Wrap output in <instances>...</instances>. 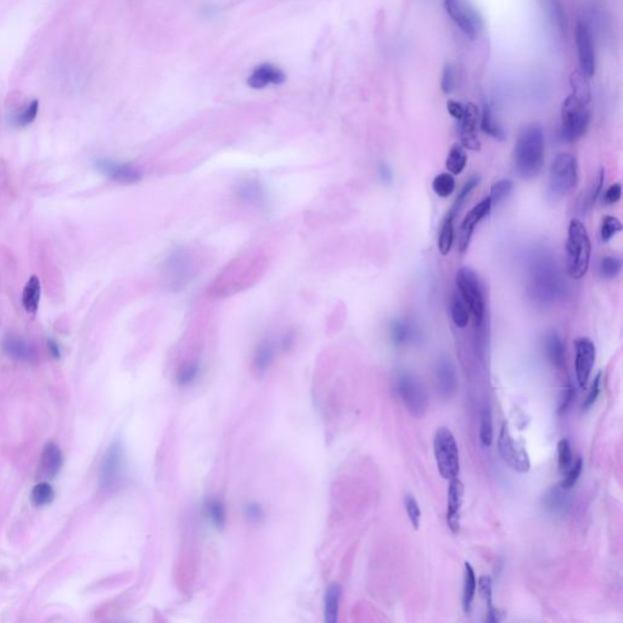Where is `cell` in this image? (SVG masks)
I'll use <instances>...</instances> for the list:
<instances>
[{"mask_svg": "<svg viewBox=\"0 0 623 623\" xmlns=\"http://www.w3.org/2000/svg\"><path fill=\"white\" fill-rule=\"evenodd\" d=\"M564 284L551 254L539 252L533 256L528 268V296L539 306H546L560 298Z\"/></svg>", "mask_w": 623, "mask_h": 623, "instance_id": "obj_1", "label": "cell"}, {"mask_svg": "<svg viewBox=\"0 0 623 623\" xmlns=\"http://www.w3.org/2000/svg\"><path fill=\"white\" fill-rule=\"evenodd\" d=\"M546 140L541 125H530L518 134L514 148V166L520 177L532 179L542 172Z\"/></svg>", "mask_w": 623, "mask_h": 623, "instance_id": "obj_2", "label": "cell"}, {"mask_svg": "<svg viewBox=\"0 0 623 623\" xmlns=\"http://www.w3.org/2000/svg\"><path fill=\"white\" fill-rule=\"evenodd\" d=\"M592 256V243L585 224L572 220L567 229L566 264L570 278L580 280L588 272Z\"/></svg>", "mask_w": 623, "mask_h": 623, "instance_id": "obj_3", "label": "cell"}, {"mask_svg": "<svg viewBox=\"0 0 623 623\" xmlns=\"http://www.w3.org/2000/svg\"><path fill=\"white\" fill-rule=\"evenodd\" d=\"M578 182L577 158L570 153H561L551 163L548 194L553 200L570 194Z\"/></svg>", "mask_w": 623, "mask_h": 623, "instance_id": "obj_4", "label": "cell"}, {"mask_svg": "<svg viewBox=\"0 0 623 623\" xmlns=\"http://www.w3.org/2000/svg\"><path fill=\"white\" fill-rule=\"evenodd\" d=\"M585 101L571 95L564 101L561 110V137L566 141L580 139L588 130L590 112Z\"/></svg>", "mask_w": 623, "mask_h": 623, "instance_id": "obj_5", "label": "cell"}, {"mask_svg": "<svg viewBox=\"0 0 623 623\" xmlns=\"http://www.w3.org/2000/svg\"><path fill=\"white\" fill-rule=\"evenodd\" d=\"M437 469L445 479H456L461 471L459 449L456 437L447 427L437 429L433 440Z\"/></svg>", "mask_w": 623, "mask_h": 623, "instance_id": "obj_6", "label": "cell"}, {"mask_svg": "<svg viewBox=\"0 0 623 623\" xmlns=\"http://www.w3.org/2000/svg\"><path fill=\"white\" fill-rule=\"evenodd\" d=\"M456 285L459 295L469 308L470 313L474 316L475 325L479 328L484 321L486 303L484 290L477 274L468 267L459 269L456 272Z\"/></svg>", "mask_w": 623, "mask_h": 623, "instance_id": "obj_7", "label": "cell"}, {"mask_svg": "<svg viewBox=\"0 0 623 623\" xmlns=\"http://www.w3.org/2000/svg\"><path fill=\"white\" fill-rule=\"evenodd\" d=\"M394 391L404 407L417 419L424 417L429 408V397L422 383L414 375L402 371L394 379Z\"/></svg>", "mask_w": 623, "mask_h": 623, "instance_id": "obj_8", "label": "cell"}, {"mask_svg": "<svg viewBox=\"0 0 623 623\" xmlns=\"http://www.w3.org/2000/svg\"><path fill=\"white\" fill-rule=\"evenodd\" d=\"M498 452L504 463L520 474L528 472L531 469V461L525 445L514 438L507 422L499 433Z\"/></svg>", "mask_w": 623, "mask_h": 623, "instance_id": "obj_9", "label": "cell"}, {"mask_svg": "<svg viewBox=\"0 0 623 623\" xmlns=\"http://www.w3.org/2000/svg\"><path fill=\"white\" fill-rule=\"evenodd\" d=\"M125 469V447L122 442L111 445L102 459L100 470V487L105 491L114 489L121 484Z\"/></svg>", "mask_w": 623, "mask_h": 623, "instance_id": "obj_10", "label": "cell"}, {"mask_svg": "<svg viewBox=\"0 0 623 623\" xmlns=\"http://www.w3.org/2000/svg\"><path fill=\"white\" fill-rule=\"evenodd\" d=\"M197 270L194 256L187 249L173 251L166 262L167 278L171 280V288L183 289L192 280Z\"/></svg>", "mask_w": 623, "mask_h": 623, "instance_id": "obj_11", "label": "cell"}, {"mask_svg": "<svg viewBox=\"0 0 623 623\" xmlns=\"http://www.w3.org/2000/svg\"><path fill=\"white\" fill-rule=\"evenodd\" d=\"M576 45L578 53L580 72L585 77H592L595 72V49L590 24L578 21L576 26Z\"/></svg>", "mask_w": 623, "mask_h": 623, "instance_id": "obj_12", "label": "cell"}, {"mask_svg": "<svg viewBox=\"0 0 623 623\" xmlns=\"http://www.w3.org/2000/svg\"><path fill=\"white\" fill-rule=\"evenodd\" d=\"M576 348V378L578 381V385L582 389H585V385L588 384L590 373L593 369V365L595 362V345L593 341L588 337H578L575 341Z\"/></svg>", "mask_w": 623, "mask_h": 623, "instance_id": "obj_13", "label": "cell"}, {"mask_svg": "<svg viewBox=\"0 0 623 623\" xmlns=\"http://www.w3.org/2000/svg\"><path fill=\"white\" fill-rule=\"evenodd\" d=\"M443 6L452 21L466 33L469 38H476L479 31V20L474 11L468 9L461 0H443Z\"/></svg>", "mask_w": 623, "mask_h": 623, "instance_id": "obj_14", "label": "cell"}, {"mask_svg": "<svg viewBox=\"0 0 623 623\" xmlns=\"http://www.w3.org/2000/svg\"><path fill=\"white\" fill-rule=\"evenodd\" d=\"M95 167L101 173H104L106 177L110 178L111 180L121 184H135L140 182L143 178V173L139 168L130 163H121L114 160L100 158L96 160Z\"/></svg>", "mask_w": 623, "mask_h": 623, "instance_id": "obj_15", "label": "cell"}, {"mask_svg": "<svg viewBox=\"0 0 623 623\" xmlns=\"http://www.w3.org/2000/svg\"><path fill=\"white\" fill-rule=\"evenodd\" d=\"M492 207L493 206H492V202L489 200V197H484L482 201L475 205L468 212V215L464 217V220L461 222V229H459V243H458L461 252H466V249H469L475 226H477L484 217L489 216Z\"/></svg>", "mask_w": 623, "mask_h": 623, "instance_id": "obj_16", "label": "cell"}, {"mask_svg": "<svg viewBox=\"0 0 623 623\" xmlns=\"http://www.w3.org/2000/svg\"><path fill=\"white\" fill-rule=\"evenodd\" d=\"M437 391L443 399H451L458 391V376L452 360L447 357H441L437 360L435 368Z\"/></svg>", "mask_w": 623, "mask_h": 623, "instance_id": "obj_17", "label": "cell"}, {"mask_svg": "<svg viewBox=\"0 0 623 623\" xmlns=\"http://www.w3.org/2000/svg\"><path fill=\"white\" fill-rule=\"evenodd\" d=\"M448 487V509H447V523L452 532H459L461 530V505L464 502V484L461 479H449Z\"/></svg>", "mask_w": 623, "mask_h": 623, "instance_id": "obj_18", "label": "cell"}, {"mask_svg": "<svg viewBox=\"0 0 623 623\" xmlns=\"http://www.w3.org/2000/svg\"><path fill=\"white\" fill-rule=\"evenodd\" d=\"M477 120H479V110L474 104L470 102L466 106L464 115L459 121L461 122V145L466 149L474 150V151H479L481 149V143L476 134Z\"/></svg>", "mask_w": 623, "mask_h": 623, "instance_id": "obj_19", "label": "cell"}, {"mask_svg": "<svg viewBox=\"0 0 623 623\" xmlns=\"http://www.w3.org/2000/svg\"><path fill=\"white\" fill-rule=\"evenodd\" d=\"M285 81L283 71L272 63H262L254 68L247 79V84L254 89H264L269 86L280 84Z\"/></svg>", "mask_w": 623, "mask_h": 623, "instance_id": "obj_20", "label": "cell"}, {"mask_svg": "<svg viewBox=\"0 0 623 623\" xmlns=\"http://www.w3.org/2000/svg\"><path fill=\"white\" fill-rule=\"evenodd\" d=\"M63 466V454L55 443L49 442L44 446L40 461H39L38 472L43 479H54Z\"/></svg>", "mask_w": 623, "mask_h": 623, "instance_id": "obj_21", "label": "cell"}, {"mask_svg": "<svg viewBox=\"0 0 623 623\" xmlns=\"http://www.w3.org/2000/svg\"><path fill=\"white\" fill-rule=\"evenodd\" d=\"M544 352L546 358L557 369H562L566 364L565 345L560 335L555 330L546 332L544 337Z\"/></svg>", "mask_w": 623, "mask_h": 623, "instance_id": "obj_22", "label": "cell"}, {"mask_svg": "<svg viewBox=\"0 0 623 623\" xmlns=\"http://www.w3.org/2000/svg\"><path fill=\"white\" fill-rule=\"evenodd\" d=\"M3 350L11 358L21 362H31L34 358L33 347L17 336H6L3 340Z\"/></svg>", "mask_w": 623, "mask_h": 623, "instance_id": "obj_23", "label": "cell"}, {"mask_svg": "<svg viewBox=\"0 0 623 623\" xmlns=\"http://www.w3.org/2000/svg\"><path fill=\"white\" fill-rule=\"evenodd\" d=\"M278 347L279 346L273 340H270V339H266L256 347L254 360H252V367H254V371L264 373L266 370L268 369L269 367L274 362Z\"/></svg>", "mask_w": 623, "mask_h": 623, "instance_id": "obj_24", "label": "cell"}, {"mask_svg": "<svg viewBox=\"0 0 623 623\" xmlns=\"http://www.w3.org/2000/svg\"><path fill=\"white\" fill-rule=\"evenodd\" d=\"M543 504L551 513L564 514L566 509L570 507V494L569 489H562L560 484L548 489L543 497Z\"/></svg>", "mask_w": 623, "mask_h": 623, "instance_id": "obj_25", "label": "cell"}, {"mask_svg": "<svg viewBox=\"0 0 623 623\" xmlns=\"http://www.w3.org/2000/svg\"><path fill=\"white\" fill-rule=\"evenodd\" d=\"M238 197L241 201L254 206H262L266 202V192L262 185L256 180H246L241 183L238 190Z\"/></svg>", "mask_w": 623, "mask_h": 623, "instance_id": "obj_26", "label": "cell"}, {"mask_svg": "<svg viewBox=\"0 0 623 623\" xmlns=\"http://www.w3.org/2000/svg\"><path fill=\"white\" fill-rule=\"evenodd\" d=\"M342 590L340 585L332 583L329 585L325 593V621L328 623L337 622L339 611H340V600Z\"/></svg>", "mask_w": 623, "mask_h": 623, "instance_id": "obj_27", "label": "cell"}, {"mask_svg": "<svg viewBox=\"0 0 623 623\" xmlns=\"http://www.w3.org/2000/svg\"><path fill=\"white\" fill-rule=\"evenodd\" d=\"M454 221H456V217L447 213V216L442 222L441 229L438 234V251L442 256H447L451 252L452 246L454 243V236H456Z\"/></svg>", "mask_w": 623, "mask_h": 623, "instance_id": "obj_28", "label": "cell"}, {"mask_svg": "<svg viewBox=\"0 0 623 623\" xmlns=\"http://www.w3.org/2000/svg\"><path fill=\"white\" fill-rule=\"evenodd\" d=\"M39 300H40V283L39 279L33 275L24 285L22 293V305L24 309L31 314H34L38 309Z\"/></svg>", "mask_w": 623, "mask_h": 623, "instance_id": "obj_29", "label": "cell"}, {"mask_svg": "<svg viewBox=\"0 0 623 623\" xmlns=\"http://www.w3.org/2000/svg\"><path fill=\"white\" fill-rule=\"evenodd\" d=\"M476 588H477V580H476L474 569L469 562H466L464 590H463V609L466 614H470V611H471L475 594H476Z\"/></svg>", "mask_w": 623, "mask_h": 623, "instance_id": "obj_30", "label": "cell"}, {"mask_svg": "<svg viewBox=\"0 0 623 623\" xmlns=\"http://www.w3.org/2000/svg\"><path fill=\"white\" fill-rule=\"evenodd\" d=\"M466 162H468V155H466V148L463 145L456 143L452 146L449 154L447 156V171L451 174L458 176L464 171Z\"/></svg>", "mask_w": 623, "mask_h": 623, "instance_id": "obj_31", "label": "cell"}, {"mask_svg": "<svg viewBox=\"0 0 623 623\" xmlns=\"http://www.w3.org/2000/svg\"><path fill=\"white\" fill-rule=\"evenodd\" d=\"M451 316L454 325L466 329L470 321V311L459 293H454L451 300Z\"/></svg>", "mask_w": 623, "mask_h": 623, "instance_id": "obj_32", "label": "cell"}, {"mask_svg": "<svg viewBox=\"0 0 623 623\" xmlns=\"http://www.w3.org/2000/svg\"><path fill=\"white\" fill-rule=\"evenodd\" d=\"M481 130L486 134L493 137L494 139H505V133H504L503 128L495 121L493 114H492V110L487 105L484 106V110H482V114H481Z\"/></svg>", "mask_w": 623, "mask_h": 623, "instance_id": "obj_33", "label": "cell"}, {"mask_svg": "<svg viewBox=\"0 0 623 623\" xmlns=\"http://www.w3.org/2000/svg\"><path fill=\"white\" fill-rule=\"evenodd\" d=\"M432 190L437 197L447 199L456 190V179L449 172L440 173L432 180Z\"/></svg>", "mask_w": 623, "mask_h": 623, "instance_id": "obj_34", "label": "cell"}, {"mask_svg": "<svg viewBox=\"0 0 623 623\" xmlns=\"http://www.w3.org/2000/svg\"><path fill=\"white\" fill-rule=\"evenodd\" d=\"M479 180H481V178H479V176H477V174H475V176H472V177H470L469 179H468V182L464 184V187H461V192L458 194L456 201L452 205L451 210L448 211L449 215H452V216H454L456 218V216L459 215L461 208L464 207L466 202L468 201V199H469L470 195H471V192H474L475 187L479 185Z\"/></svg>", "mask_w": 623, "mask_h": 623, "instance_id": "obj_35", "label": "cell"}, {"mask_svg": "<svg viewBox=\"0 0 623 623\" xmlns=\"http://www.w3.org/2000/svg\"><path fill=\"white\" fill-rule=\"evenodd\" d=\"M205 513L215 528L218 530L224 528L226 521V505L222 500H218V499L210 500L205 507Z\"/></svg>", "mask_w": 623, "mask_h": 623, "instance_id": "obj_36", "label": "cell"}, {"mask_svg": "<svg viewBox=\"0 0 623 623\" xmlns=\"http://www.w3.org/2000/svg\"><path fill=\"white\" fill-rule=\"evenodd\" d=\"M390 334L393 344L397 346L407 345L414 337L412 326L403 321H394L390 328Z\"/></svg>", "mask_w": 623, "mask_h": 623, "instance_id": "obj_37", "label": "cell"}, {"mask_svg": "<svg viewBox=\"0 0 623 623\" xmlns=\"http://www.w3.org/2000/svg\"><path fill=\"white\" fill-rule=\"evenodd\" d=\"M54 497H55V492H54L53 487L47 481H42L38 484H36L31 492V502L34 507H43V505L50 504L53 502Z\"/></svg>", "mask_w": 623, "mask_h": 623, "instance_id": "obj_38", "label": "cell"}, {"mask_svg": "<svg viewBox=\"0 0 623 623\" xmlns=\"http://www.w3.org/2000/svg\"><path fill=\"white\" fill-rule=\"evenodd\" d=\"M199 374H200V364H199V362H187V363H184L178 370L176 380H177L179 386L185 387V386L192 385L197 379Z\"/></svg>", "mask_w": 623, "mask_h": 623, "instance_id": "obj_39", "label": "cell"}, {"mask_svg": "<svg viewBox=\"0 0 623 623\" xmlns=\"http://www.w3.org/2000/svg\"><path fill=\"white\" fill-rule=\"evenodd\" d=\"M514 183L510 179H502L499 182L494 183L489 192V200L492 202V206L499 205L513 192Z\"/></svg>", "mask_w": 623, "mask_h": 623, "instance_id": "obj_40", "label": "cell"}, {"mask_svg": "<svg viewBox=\"0 0 623 623\" xmlns=\"http://www.w3.org/2000/svg\"><path fill=\"white\" fill-rule=\"evenodd\" d=\"M622 270V261L616 256H605L600 261V275L604 279H615Z\"/></svg>", "mask_w": 623, "mask_h": 623, "instance_id": "obj_41", "label": "cell"}, {"mask_svg": "<svg viewBox=\"0 0 623 623\" xmlns=\"http://www.w3.org/2000/svg\"><path fill=\"white\" fill-rule=\"evenodd\" d=\"M622 231V223L614 216H605L600 226V238L603 243H609L616 235Z\"/></svg>", "mask_w": 623, "mask_h": 623, "instance_id": "obj_42", "label": "cell"}, {"mask_svg": "<svg viewBox=\"0 0 623 623\" xmlns=\"http://www.w3.org/2000/svg\"><path fill=\"white\" fill-rule=\"evenodd\" d=\"M574 463V456L571 451L570 442L567 438H562L557 443V466L561 474H566Z\"/></svg>", "mask_w": 623, "mask_h": 623, "instance_id": "obj_43", "label": "cell"}, {"mask_svg": "<svg viewBox=\"0 0 623 623\" xmlns=\"http://www.w3.org/2000/svg\"><path fill=\"white\" fill-rule=\"evenodd\" d=\"M481 429L479 438L484 447H489L493 442V424H492V413L489 407H484L481 417Z\"/></svg>", "mask_w": 623, "mask_h": 623, "instance_id": "obj_44", "label": "cell"}, {"mask_svg": "<svg viewBox=\"0 0 623 623\" xmlns=\"http://www.w3.org/2000/svg\"><path fill=\"white\" fill-rule=\"evenodd\" d=\"M38 107L39 104L37 100L32 101V102H29V105L24 106V109L20 111L19 114L15 115V125L26 127V125H31L33 122L34 118L37 117Z\"/></svg>", "mask_w": 623, "mask_h": 623, "instance_id": "obj_45", "label": "cell"}, {"mask_svg": "<svg viewBox=\"0 0 623 623\" xmlns=\"http://www.w3.org/2000/svg\"><path fill=\"white\" fill-rule=\"evenodd\" d=\"M582 469H583V459H582L580 456H577L575 463H572L570 469L567 470V472H566L565 475V479L561 481V487H562V489H569V491L574 489L575 484H577V481L580 479V474H582Z\"/></svg>", "mask_w": 623, "mask_h": 623, "instance_id": "obj_46", "label": "cell"}, {"mask_svg": "<svg viewBox=\"0 0 623 623\" xmlns=\"http://www.w3.org/2000/svg\"><path fill=\"white\" fill-rule=\"evenodd\" d=\"M404 507H406L408 518L410 520L413 528H415V530H419L420 523H422V510H420L419 504H417V500L413 497L412 494H407L404 497Z\"/></svg>", "mask_w": 623, "mask_h": 623, "instance_id": "obj_47", "label": "cell"}, {"mask_svg": "<svg viewBox=\"0 0 623 623\" xmlns=\"http://www.w3.org/2000/svg\"><path fill=\"white\" fill-rule=\"evenodd\" d=\"M604 180L605 171L601 169L599 174H598V177H597V179L593 182V184H592L590 192L587 194V197H585V202H583V208H585V210H590L592 207L594 206L595 202H597L598 197H599L600 192L603 190Z\"/></svg>", "mask_w": 623, "mask_h": 623, "instance_id": "obj_48", "label": "cell"}, {"mask_svg": "<svg viewBox=\"0 0 623 623\" xmlns=\"http://www.w3.org/2000/svg\"><path fill=\"white\" fill-rule=\"evenodd\" d=\"M479 590L481 597L484 598V603L487 605V608L491 609L493 608V601H492V580L489 576H481L479 580Z\"/></svg>", "mask_w": 623, "mask_h": 623, "instance_id": "obj_49", "label": "cell"}, {"mask_svg": "<svg viewBox=\"0 0 623 623\" xmlns=\"http://www.w3.org/2000/svg\"><path fill=\"white\" fill-rule=\"evenodd\" d=\"M454 86H456V75H454V70H453L451 65H446L445 68H443V72H442V91H443V93H446V94H449V93L454 89Z\"/></svg>", "mask_w": 623, "mask_h": 623, "instance_id": "obj_50", "label": "cell"}, {"mask_svg": "<svg viewBox=\"0 0 623 623\" xmlns=\"http://www.w3.org/2000/svg\"><path fill=\"white\" fill-rule=\"evenodd\" d=\"M621 195H622V185L620 183H614L613 185H610L606 189L604 197H603V201H604L605 205H609V206L610 205H615V203H617L621 200Z\"/></svg>", "mask_w": 623, "mask_h": 623, "instance_id": "obj_51", "label": "cell"}, {"mask_svg": "<svg viewBox=\"0 0 623 623\" xmlns=\"http://www.w3.org/2000/svg\"><path fill=\"white\" fill-rule=\"evenodd\" d=\"M600 385H601V373H599V374L595 376L594 381H593V384L590 386L588 396H587V398L585 399V403H583V409H590V408L594 404L597 398L599 396Z\"/></svg>", "mask_w": 623, "mask_h": 623, "instance_id": "obj_52", "label": "cell"}, {"mask_svg": "<svg viewBox=\"0 0 623 623\" xmlns=\"http://www.w3.org/2000/svg\"><path fill=\"white\" fill-rule=\"evenodd\" d=\"M245 516L252 523H259L263 518V509L257 503H249L245 507Z\"/></svg>", "mask_w": 623, "mask_h": 623, "instance_id": "obj_53", "label": "cell"}, {"mask_svg": "<svg viewBox=\"0 0 623 623\" xmlns=\"http://www.w3.org/2000/svg\"><path fill=\"white\" fill-rule=\"evenodd\" d=\"M574 396H575V390H574V387H572L571 385H569V386L565 387V390L562 391L560 406H559V414H564V413H566V410L570 407L571 402H572V399H574Z\"/></svg>", "mask_w": 623, "mask_h": 623, "instance_id": "obj_54", "label": "cell"}, {"mask_svg": "<svg viewBox=\"0 0 623 623\" xmlns=\"http://www.w3.org/2000/svg\"><path fill=\"white\" fill-rule=\"evenodd\" d=\"M447 110H448L449 115H451L453 118L461 121V117L464 115L466 106L461 105V102H458V101L449 100L448 101V104H447Z\"/></svg>", "mask_w": 623, "mask_h": 623, "instance_id": "obj_55", "label": "cell"}, {"mask_svg": "<svg viewBox=\"0 0 623 623\" xmlns=\"http://www.w3.org/2000/svg\"><path fill=\"white\" fill-rule=\"evenodd\" d=\"M503 620V614H502V611L498 609H495V608H491L489 609V615H487V617H486V622L489 623H498L500 622Z\"/></svg>", "mask_w": 623, "mask_h": 623, "instance_id": "obj_56", "label": "cell"}, {"mask_svg": "<svg viewBox=\"0 0 623 623\" xmlns=\"http://www.w3.org/2000/svg\"><path fill=\"white\" fill-rule=\"evenodd\" d=\"M48 348L49 352H50V355H53L55 360H59V358L61 357V351H60V347H59L58 342H56V341L49 340Z\"/></svg>", "mask_w": 623, "mask_h": 623, "instance_id": "obj_57", "label": "cell"}, {"mask_svg": "<svg viewBox=\"0 0 623 623\" xmlns=\"http://www.w3.org/2000/svg\"><path fill=\"white\" fill-rule=\"evenodd\" d=\"M380 174H381V178L384 179L385 182L391 180V172H390L389 168L386 167V166H381Z\"/></svg>", "mask_w": 623, "mask_h": 623, "instance_id": "obj_58", "label": "cell"}]
</instances>
